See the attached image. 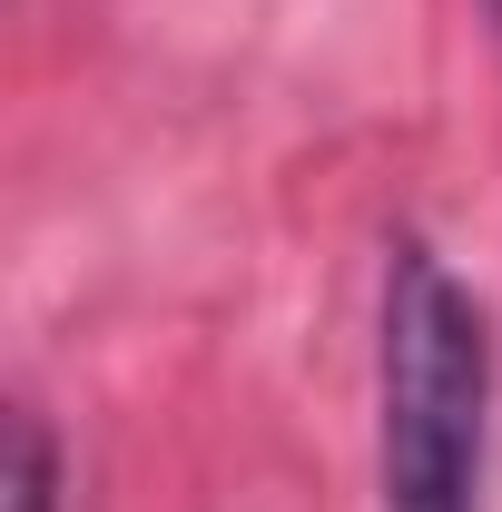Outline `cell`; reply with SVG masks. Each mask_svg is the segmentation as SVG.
<instances>
[{
    "instance_id": "obj_2",
    "label": "cell",
    "mask_w": 502,
    "mask_h": 512,
    "mask_svg": "<svg viewBox=\"0 0 502 512\" xmlns=\"http://www.w3.org/2000/svg\"><path fill=\"white\" fill-rule=\"evenodd\" d=\"M10 444H20V463H10V512H50V503H60V463H50V434L20 414V434H10Z\"/></svg>"
},
{
    "instance_id": "obj_1",
    "label": "cell",
    "mask_w": 502,
    "mask_h": 512,
    "mask_svg": "<svg viewBox=\"0 0 502 512\" xmlns=\"http://www.w3.org/2000/svg\"><path fill=\"white\" fill-rule=\"evenodd\" d=\"M384 512H483L493 335L434 247L384 266Z\"/></svg>"
}]
</instances>
